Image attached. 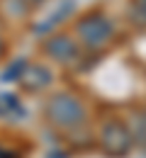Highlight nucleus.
Here are the masks:
<instances>
[{"label": "nucleus", "mask_w": 146, "mask_h": 158, "mask_svg": "<svg viewBox=\"0 0 146 158\" xmlns=\"http://www.w3.org/2000/svg\"><path fill=\"white\" fill-rule=\"evenodd\" d=\"M100 146L105 153L110 156H124L131 146V134L127 131V127L117 119H110L100 129Z\"/></svg>", "instance_id": "obj_3"}, {"label": "nucleus", "mask_w": 146, "mask_h": 158, "mask_svg": "<svg viewBox=\"0 0 146 158\" xmlns=\"http://www.w3.org/2000/svg\"><path fill=\"white\" fill-rule=\"evenodd\" d=\"M71 12H73V0H63L61 7H56V10H54V12L46 17V22H39V24H34V27H32V32H34V34H49V32H51V29H54L59 22L66 20Z\"/></svg>", "instance_id": "obj_5"}, {"label": "nucleus", "mask_w": 146, "mask_h": 158, "mask_svg": "<svg viewBox=\"0 0 146 158\" xmlns=\"http://www.w3.org/2000/svg\"><path fill=\"white\" fill-rule=\"evenodd\" d=\"M44 51L51 59L61 61V63H71V61L78 59V44L71 39V37H66V34H54L51 39H46Z\"/></svg>", "instance_id": "obj_4"}, {"label": "nucleus", "mask_w": 146, "mask_h": 158, "mask_svg": "<svg viewBox=\"0 0 146 158\" xmlns=\"http://www.w3.org/2000/svg\"><path fill=\"white\" fill-rule=\"evenodd\" d=\"M49 83H51V73L44 66H29L22 73V88H27V90H42Z\"/></svg>", "instance_id": "obj_6"}, {"label": "nucleus", "mask_w": 146, "mask_h": 158, "mask_svg": "<svg viewBox=\"0 0 146 158\" xmlns=\"http://www.w3.org/2000/svg\"><path fill=\"white\" fill-rule=\"evenodd\" d=\"M76 32H78V39L83 41L88 49H102L105 44H110L112 37H115L112 22L105 15H100V12L83 15L78 20V24H76Z\"/></svg>", "instance_id": "obj_1"}, {"label": "nucleus", "mask_w": 146, "mask_h": 158, "mask_svg": "<svg viewBox=\"0 0 146 158\" xmlns=\"http://www.w3.org/2000/svg\"><path fill=\"white\" fill-rule=\"evenodd\" d=\"M24 68H27V63L24 61H15L5 73H2V80H15V78H22V73H24Z\"/></svg>", "instance_id": "obj_7"}, {"label": "nucleus", "mask_w": 146, "mask_h": 158, "mask_svg": "<svg viewBox=\"0 0 146 158\" xmlns=\"http://www.w3.org/2000/svg\"><path fill=\"white\" fill-rule=\"evenodd\" d=\"M0 51H2V39H0Z\"/></svg>", "instance_id": "obj_10"}, {"label": "nucleus", "mask_w": 146, "mask_h": 158, "mask_svg": "<svg viewBox=\"0 0 146 158\" xmlns=\"http://www.w3.org/2000/svg\"><path fill=\"white\" fill-rule=\"evenodd\" d=\"M131 17H134V22H139V24H146V0H134Z\"/></svg>", "instance_id": "obj_8"}, {"label": "nucleus", "mask_w": 146, "mask_h": 158, "mask_svg": "<svg viewBox=\"0 0 146 158\" xmlns=\"http://www.w3.org/2000/svg\"><path fill=\"white\" fill-rule=\"evenodd\" d=\"M22 2H24V5H29V7H34V5H42L44 0H22Z\"/></svg>", "instance_id": "obj_9"}, {"label": "nucleus", "mask_w": 146, "mask_h": 158, "mask_svg": "<svg viewBox=\"0 0 146 158\" xmlns=\"http://www.w3.org/2000/svg\"><path fill=\"white\" fill-rule=\"evenodd\" d=\"M46 114L59 127H76L85 119L83 105L71 95H54L46 105Z\"/></svg>", "instance_id": "obj_2"}]
</instances>
